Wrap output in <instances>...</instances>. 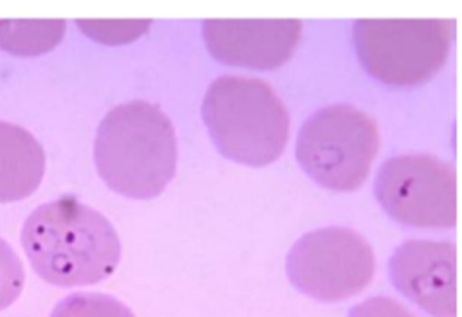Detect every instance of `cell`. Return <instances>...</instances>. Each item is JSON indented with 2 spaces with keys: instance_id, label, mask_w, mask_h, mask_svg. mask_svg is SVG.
<instances>
[{
  "instance_id": "obj_1",
  "label": "cell",
  "mask_w": 462,
  "mask_h": 317,
  "mask_svg": "<svg viewBox=\"0 0 462 317\" xmlns=\"http://www.w3.org/2000/svg\"><path fill=\"white\" fill-rule=\"evenodd\" d=\"M21 244L32 270L62 288L104 281L122 257L110 220L74 195L37 207L25 220Z\"/></svg>"
},
{
  "instance_id": "obj_2",
  "label": "cell",
  "mask_w": 462,
  "mask_h": 317,
  "mask_svg": "<svg viewBox=\"0 0 462 317\" xmlns=\"http://www.w3.org/2000/svg\"><path fill=\"white\" fill-rule=\"evenodd\" d=\"M95 163L111 191L132 200L159 196L178 168L171 118L150 102L116 106L97 127Z\"/></svg>"
},
{
  "instance_id": "obj_3",
  "label": "cell",
  "mask_w": 462,
  "mask_h": 317,
  "mask_svg": "<svg viewBox=\"0 0 462 317\" xmlns=\"http://www.w3.org/2000/svg\"><path fill=\"white\" fill-rule=\"evenodd\" d=\"M203 118L220 154L248 168L276 161L290 138L284 102L259 78H216L204 98Z\"/></svg>"
},
{
  "instance_id": "obj_4",
  "label": "cell",
  "mask_w": 462,
  "mask_h": 317,
  "mask_svg": "<svg viewBox=\"0 0 462 317\" xmlns=\"http://www.w3.org/2000/svg\"><path fill=\"white\" fill-rule=\"evenodd\" d=\"M455 20H357L353 43L362 66L385 85L412 87L442 69L455 39Z\"/></svg>"
},
{
  "instance_id": "obj_5",
  "label": "cell",
  "mask_w": 462,
  "mask_h": 317,
  "mask_svg": "<svg viewBox=\"0 0 462 317\" xmlns=\"http://www.w3.org/2000/svg\"><path fill=\"white\" fill-rule=\"evenodd\" d=\"M380 148L377 122L350 105L318 111L301 127L296 157L304 173L336 192L364 185Z\"/></svg>"
},
{
  "instance_id": "obj_6",
  "label": "cell",
  "mask_w": 462,
  "mask_h": 317,
  "mask_svg": "<svg viewBox=\"0 0 462 317\" xmlns=\"http://www.w3.org/2000/svg\"><path fill=\"white\" fill-rule=\"evenodd\" d=\"M374 191L383 210L398 223L420 229L457 226V170L438 157L414 154L387 159Z\"/></svg>"
},
{
  "instance_id": "obj_7",
  "label": "cell",
  "mask_w": 462,
  "mask_h": 317,
  "mask_svg": "<svg viewBox=\"0 0 462 317\" xmlns=\"http://www.w3.org/2000/svg\"><path fill=\"white\" fill-rule=\"evenodd\" d=\"M375 254L359 233L325 228L301 236L288 254L287 273L301 294L324 303L357 295L375 275Z\"/></svg>"
},
{
  "instance_id": "obj_8",
  "label": "cell",
  "mask_w": 462,
  "mask_h": 317,
  "mask_svg": "<svg viewBox=\"0 0 462 317\" xmlns=\"http://www.w3.org/2000/svg\"><path fill=\"white\" fill-rule=\"evenodd\" d=\"M394 288L431 317H457V247L443 240H408L389 263Z\"/></svg>"
},
{
  "instance_id": "obj_9",
  "label": "cell",
  "mask_w": 462,
  "mask_h": 317,
  "mask_svg": "<svg viewBox=\"0 0 462 317\" xmlns=\"http://www.w3.org/2000/svg\"><path fill=\"white\" fill-rule=\"evenodd\" d=\"M300 20H206L211 55L227 66L275 69L291 59L301 39Z\"/></svg>"
},
{
  "instance_id": "obj_10",
  "label": "cell",
  "mask_w": 462,
  "mask_h": 317,
  "mask_svg": "<svg viewBox=\"0 0 462 317\" xmlns=\"http://www.w3.org/2000/svg\"><path fill=\"white\" fill-rule=\"evenodd\" d=\"M43 148L29 131L0 122V204L32 195L45 176Z\"/></svg>"
},
{
  "instance_id": "obj_11",
  "label": "cell",
  "mask_w": 462,
  "mask_h": 317,
  "mask_svg": "<svg viewBox=\"0 0 462 317\" xmlns=\"http://www.w3.org/2000/svg\"><path fill=\"white\" fill-rule=\"evenodd\" d=\"M65 21H0V50L41 55L61 41Z\"/></svg>"
},
{
  "instance_id": "obj_12",
  "label": "cell",
  "mask_w": 462,
  "mask_h": 317,
  "mask_svg": "<svg viewBox=\"0 0 462 317\" xmlns=\"http://www.w3.org/2000/svg\"><path fill=\"white\" fill-rule=\"evenodd\" d=\"M51 317H134L117 298L106 294L76 293L60 301Z\"/></svg>"
},
{
  "instance_id": "obj_13",
  "label": "cell",
  "mask_w": 462,
  "mask_h": 317,
  "mask_svg": "<svg viewBox=\"0 0 462 317\" xmlns=\"http://www.w3.org/2000/svg\"><path fill=\"white\" fill-rule=\"evenodd\" d=\"M25 272L23 261L13 247L0 238V310L13 305L24 288Z\"/></svg>"
},
{
  "instance_id": "obj_14",
  "label": "cell",
  "mask_w": 462,
  "mask_h": 317,
  "mask_svg": "<svg viewBox=\"0 0 462 317\" xmlns=\"http://www.w3.org/2000/svg\"><path fill=\"white\" fill-rule=\"evenodd\" d=\"M151 25L150 20L141 21H79V27L88 36L106 43L134 41L145 33Z\"/></svg>"
},
{
  "instance_id": "obj_15",
  "label": "cell",
  "mask_w": 462,
  "mask_h": 317,
  "mask_svg": "<svg viewBox=\"0 0 462 317\" xmlns=\"http://www.w3.org/2000/svg\"><path fill=\"white\" fill-rule=\"evenodd\" d=\"M349 317H415L401 303L389 297L369 298L350 310Z\"/></svg>"
}]
</instances>
